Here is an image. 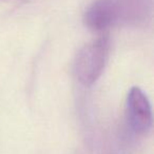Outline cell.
I'll use <instances>...</instances> for the list:
<instances>
[{"mask_svg": "<svg viewBox=\"0 0 154 154\" xmlns=\"http://www.w3.org/2000/svg\"><path fill=\"white\" fill-rule=\"evenodd\" d=\"M127 117L131 129L145 134L152 126V110L147 95L138 87H133L127 96Z\"/></svg>", "mask_w": 154, "mask_h": 154, "instance_id": "3957f363", "label": "cell"}, {"mask_svg": "<svg viewBox=\"0 0 154 154\" xmlns=\"http://www.w3.org/2000/svg\"><path fill=\"white\" fill-rule=\"evenodd\" d=\"M152 0H96L87 9L84 22L103 32L115 26H138L150 18Z\"/></svg>", "mask_w": 154, "mask_h": 154, "instance_id": "6da1fadb", "label": "cell"}, {"mask_svg": "<svg viewBox=\"0 0 154 154\" xmlns=\"http://www.w3.org/2000/svg\"><path fill=\"white\" fill-rule=\"evenodd\" d=\"M109 52L110 38L108 35H100L87 43L78 52L74 62L77 80L84 86H92L103 74Z\"/></svg>", "mask_w": 154, "mask_h": 154, "instance_id": "7a4b0ae2", "label": "cell"}]
</instances>
